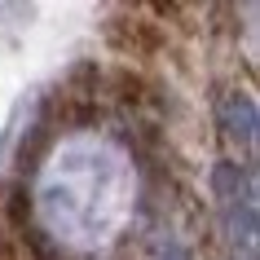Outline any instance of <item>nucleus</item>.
<instances>
[{"instance_id": "obj_1", "label": "nucleus", "mask_w": 260, "mask_h": 260, "mask_svg": "<svg viewBox=\"0 0 260 260\" xmlns=\"http://www.w3.org/2000/svg\"><path fill=\"white\" fill-rule=\"evenodd\" d=\"M106 40L119 49V53H128V57H146V53H154L159 44H164V36H159V27L154 22H146V18H110L106 22Z\"/></svg>"}, {"instance_id": "obj_2", "label": "nucleus", "mask_w": 260, "mask_h": 260, "mask_svg": "<svg viewBox=\"0 0 260 260\" xmlns=\"http://www.w3.org/2000/svg\"><path fill=\"white\" fill-rule=\"evenodd\" d=\"M220 128L238 146H251L256 141V106H251L247 93H225L220 97Z\"/></svg>"}, {"instance_id": "obj_3", "label": "nucleus", "mask_w": 260, "mask_h": 260, "mask_svg": "<svg viewBox=\"0 0 260 260\" xmlns=\"http://www.w3.org/2000/svg\"><path fill=\"white\" fill-rule=\"evenodd\" d=\"M9 220L14 225H27V216H31V203H22V185H9Z\"/></svg>"}, {"instance_id": "obj_4", "label": "nucleus", "mask_w": 260, "mask_h": 260, "mask_svg": "<svg viewBox=\"0 0 260 260\" xmlns=\"http://www.w3.org/2000/svg\"><path fill=\"white\" fill-rule=\"evenodd\" d=\"M0 260H22V256H18V243H14V234L5 230V225H0Z\"/></svg>"}]
</instances>
